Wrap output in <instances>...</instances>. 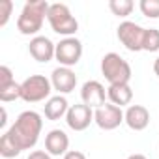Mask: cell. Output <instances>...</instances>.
<instances>
[{"mask_svg": "<svg viewBox=\"0 0 159 159\" xmlns=\"http://www.w3.org/2000/svg\"><path fill=\"white\" fill-rule=\"evenodd\" d=\"M41 129H43V120L41 116L36 112V111H25L17 116L15 124L6 131L11 140L25 152V150H30L36 146L39 135H41Z\"/></svg>", "mask_w": 159, "mask_h": 159, "instance_id": "cell-1", "label": "cell"}, {"mask_svg": "<svg viewBox=\"0 0 159 159\" xmlns=\"http://www.w3.org/2000/svg\"><path fill=\"white\" fill-rule=\"evenodd\" d=\"M49 2L45 0H30L21 10V15L17 17V30L23 36H38V32L43 28V23L49 13Z\"/></svg>", "mask_w": 159, "mask_h": 159, "instance_id": "cell-2", "label": "cell"}, {"mask_svg": "<svg viewBox=\"0 0 159 159\" xmlns=\"http://www.w3.org/2000/svg\"><path fill=\"white\" fill-rule=\"evenodd\" d=\"M101 73L109 84H129L131 81V66L118 52H107L101 58Z\"/></svg>", "mask_w": 159, "mask_h": 159, "instance_id": "cell-3", "label": "cell"}, {"mask_svg": "<svg viewBox=\"0 0 159 159\" xmlns=\"http://www.w3.org/2000/svg\"><path fill=\"white\" fill-rule=\"evenodd\" d=\"M47 21H49L52 32H56L64 38H73L79 30V21L71 15V10L66 4H51Z\"/></svg>", "mask_w": 159, "mask_h": 159, "instance_id": "cell-4", "label": "cell"}, {"mask_svg": "<svg viewBox=\"0 0 159 159\" xmlns=\"http://www.w3.org/2000/svg\"><path fill=\"white\" fill-rule=\"evenodd\" d=\"M52 84L45 75H30L21 83V99L26 103H39L51 99Z\"/></svg>", "mask_w": 159, "mask_h": 159, "instance_id": "cell-5", "label": "cell"}, {"mask_svg": "<svg viewBox=\"0 0 159 159\" xmlns=\"http://www.w3.org/2000/svg\"><path fill=\"white\" fill-rule=\"evenodd\" d=\"M144 32L146 28H142L140 25L133 23V21H124L120 23L118 30H116V36L120 39V43L131 51V52H139L142 51V41H144Z\"/></svg>", "mask_w": 159, "mask_h": 159, "instance_id": "cell-6", "label": "cell"}, {"mask_svg": "<svg viewBox=\"0 0 159 159\" xmlns=\"http://www.w3.org/2000/svg\"><path fill=\"white\" fill-rule=\"evenodd\" d=\"M81 56H83V43L75 36L73 38H64V39H60V43H56L54 58L60 66H64V67L77 66Z\"/></svg>", "mask_w": 159, "mask_h": 159, "instance_id": "cell-7", "label": "cell"}, {"mask_svg": "<svg viewBox=\"0 0 159 159\" xmlns=\"http://www.w3.org/2000/svg\"><path fill=\"white\" fill-rule=\"evenodd\" d=\"M124 114H125V112H124L120 107H116V105H112V103H105L103 107H99V109L94 111V122L98 124L99 129H103V131H112V129L120 127L122 122H125V116H124Z\"/></svg>", "mask_w": 159, "mask_h": 159, "instance_id": "cell-8", "label": "cell"}, {"mask_svg": "<svg viewBox=\"0 0 159 159\" xmlns=\"http://www.w3.org/2000/svg\"><path fill=\"white\" fill-rule=\"evenodd\" d=\"M92 122H94V109H90L84 103L71 105L66 114V124L73 131H84L90 127Z\"/></svg>", "mask_w": 159, "mask_h": 159, "instance_id": "cell-9", "label": "cell"}, {"mask_svg": "<svg viewBox=\"0 0 159 159\" xmlns=\"http://www.w3.org/2000/svg\"><path fill=\"white\" fill-rule=\"evenodd\" d=\"M81 99L84 105H88L90 109H99L103 107L107 101V90L99 81H86L81 88Z\"/></svg>", "mask_w": 159, "mask_h": 159, "instance_id": "cell-10", "label": "cell"}, {"mask_svg": "<svg viewBox=\"0 0 159 159\" xmlns=\"http://www.w3.org/2000/svg\"><path fill=\"white\" fill-rule=\"evenodd\" d=\"M51 84H52V90L60 94H71L77 86V75L71 67L58 66L51 73Z\"/></svg>", "mask_w": 159, "mask_h": 159, "instance_id": "cell-11", "label": "cell"}, {"mask_svg": "<svg viewBox=\"0 0 159 159\" xmlns=\"http://www.w3.org/2000/svg\"><path fill=\"white\" fill-rule=\"evenodd\" d=\"M28 52H30V56H32L36 62L47 64V62H51V60L54 58V54H56V45H54L49 38H45V36H36V38H32L30 43H28Z\"/></svg>", "mask_w": 159, "mask_h": 159, "instance_id": "cell-12", "label": "cell"}, {"mask_svg": "<svg viewBox=\"0 0 159 159\" xmlns=\"http://www.w3.org/2000/svg\"><path fill=\"white\" fill-rule=\"evenodd\" d=\"M125 124L133 131H144L150 124V112L142 105H129L125 111Z\"/></svg>", "mask_w": 159, "mask_h": 159, "instance_id": "cell-13", "label": "cell"}, {"mask_svg": "<svg viewBox=\"0 0 159 159\" xmlns=\"http://www.w3.org/2000/svg\"><path fill=\"white\" fill-rule=\"evenodd\" d=\"M45 150L51 155H66L69 152V137L62 129H51L45 137Z\"/></svg>", "mask_w": 159, "mask_h": 159, "instance_id": "cell-14", "label": "cell"}, {"mask_svg": "<svg viewBox=\"0 0 159 159\" xmlns=\"http://www.w3.org/2000/svg\"><path fill=\"white\" fill-rule=\"evenodd\" d=\"M43 111H45V118H47V120L56 122V120H60V118H64V116L67 114L69 103H67V99H66L64 96L58 94V96H52L51 99L45 101Z\"/></svg>", "mask_w": 159, "mask_h": 159, "instance_id": "cell-15", "label": "cell"}, {"mask_svg": "<svg viewBox=\"0 0 159 159\" xmlns=\"http://www.w3.org/2000/svg\"><path fill=\"white\" fill-rule=\"evenodd\" d=\"M107 99L116 105V107H125V105H131L133 101V90L129 84H109L107 88Z\"/></svg>", "mask_w": 159, "mask_h": 159, "instance_id": "cell-16", "label": "cell"}, {"mask_svg": "<svg viewBox=\"0 0 159 159\" xmlns=\"http://www.w3.org/2000/svg\"><path fill=\"white\" fill-rule=\"evenodd\" d=\"M23 150L11 140V137L8 133L2 135V139H0V155L6 157V159H11V157H17Z\"/></svg>", "mask_w": 159, "mask_h": 159, "instance_id": "cell-17", "label": "cell"}, {"mask_svg": "<svg viewBox=\"0 0 159 159\" xmlns=\"http://www.w3.org/2000/svg\"><path fill=\"white\" fill-rule=\"evenodd\" d=\"M109 10L116 15V17H129L131 11L135 10V4L131 0H111L109 2Z\"/></svg>", "mask_w": 159, "mask_h": 159, "instance_id": "cell-18", "label": "cell"}, {"mask_svg": "<svg viewBox=\"0 0 159 159\" xmlns=\"http://www.w3.org/2000/svg\"><path fill=\"white\" fill-rule=\"evenodd\" d=\"M142 51H146V52H157L159 51V30L157 28H146Z\"/></svg>", "mask_w": 159, "mask_h": 159, "instance_id": "cell-19", "label": "cell"}, {"mask_svg": "<svg viewBox=\"0 0 159 159\" xmlns=\"http://www.w3.org/2000/svg\"><path fill=\"white\" fill-rule=\"evenodd\" d=\"M15 99H21V84L19 83H11L4 88H0V101L2 103H10Z\"/></svg>", "mask_w": 159, "mask_h": 159, "instance_id": "cell-20", "label": "cell"}, {"mask_svg": "<svg viewBox=\"0 0 159 159\" xmlns=\"http://www.w3.org/2000/svg\"><path fill=\"white\" fill-rule=\"evenodd\" d=\"M139 8L144 17L148 19H159V0H140Z\"/></svg>", "mask_w": 159, "mask_h": 159, "instance_id": "cell-21", "label": "cell"}, {"mask_svg": "<svg viewBox=\"0 0 159 159\" xmlns=\"http://www.w3.org/2000/svg\"><path fill=\"white\" fill-rule=\"evenodd\" d=\"M13 11V2L11 0H0V28H4L11 17Z\"/></svg>", "mask_w": 159, "mask_h": 159, "instance_id": "cell-22", "label": "cell"}, {"mask_svg": "<svg viewBox=\"0 0 159 159\" xmlns=\"http://www.w3.org/2000/svg\"><path fill=\"white\" fill-rule=\"evenodd\" d=\"M11 83H15L11 69L8 66H0V88H4V86H8Z\"/></svg>", "mask_w": 159, "mask_h": 159, "instance_id": "cell-23", "label": "cell"}, {"mask_svg": "<svg viewBox=\"0 0 159 159\" xmlns=\"http://www.w3.org/2000/svg\"><path fill=\"white\" fill-rule=\"evenodd\" d=\"M26 159H52V155L47 150H34V152H30V155Z\"/></svg>", "mask_w": 159, "mask_h": 159, "instance_id": "cell-24", "label": "cell"}, {"mask_svg": "<svg viewBox=\"0 0 159 159\" xmlns=\"http://www.w3.org/2000/svg\"><path fill=\"white\" fill-rule=\"evenodd\" d=\"M62 159H86V155L83 152H79V150H69Z\"/></svg>", "mask_w": 159, "mask_h": 159, "instance_id": "cell-25", "label": "cell"}, {"mask_svg": "<svg viewBox=\"0 0 159 159\" xmlns=\"http://www.w3.org/2000/svg\"><path fill=\"white\" fill-rule=\"evenodd\" d=\"M6 122H8V112H6V109L2 107V120H0V127H4Z\"/></svg>", "mask_w": 159, "mask_h": 159, "instance_id": "cell-26", "label": "cell"}, {"mask_svg": "<svg viewBox=\"0 0 159 159\" xmlns=\"http://www.w3.org/2000/svg\"><path fill=\"white\" fill-rule=\"evenodd\" d=\"M127 159H148L146 155H142V153H131Z\"/></svg>", "mask_w": 159, "mask_h": 159, "instance_id": "cell-27", "label": "cell"}, {"mask_svg": "<svg viewBox=\"0 0 159 159\" xmlns=\"http://www.w3.org/2000/svg\"><path fill=\"white\" fill-rule=\"evenodd\" d=\"M153 73L159 77V56L155 58V62H153Z\"/></svg>", "mask_w": 159, "mask_h": 159, "instance_id": "cell-28", "label": "cell"}]
</instances>
